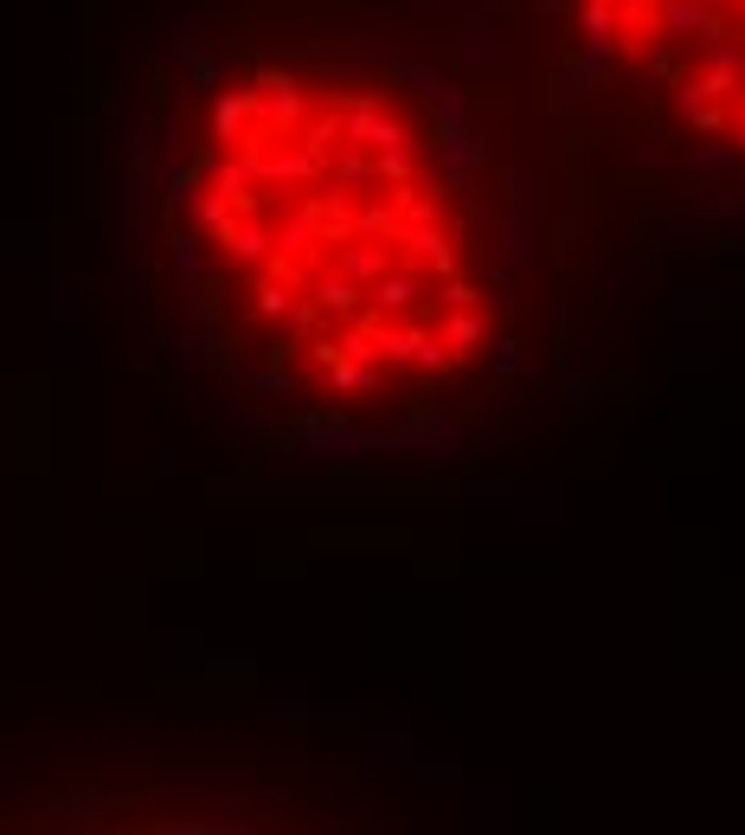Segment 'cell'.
Wrapping results in <instances>:
<instances>
[{
	"label": "cell",
	"mask_w": 745,
	"mask_h": 835,
	"mask_svg": "<svg viewBox=\"0 0 745 835\" xmlns=\"http://www.w3.org/2000/svg\"><path fill=\"white\" fill-rule=\"evenodd\" d=\"M194 207L258 353L309 386L406 392L475 353L470 238L406 97L251 71L219 97Z\"/></svg>",
	"instance_id": "obj_1"
},
{
	"label": "cell",
	"mask_w": 745,
	"mask_h": 835,
	"mask_svg": "<svg viewBox=\"0 0 745 835\" xmlns=\"http://www.w3.org/2000/svg\"><path fill=\"white\" fill-rule=\"evenodd\" d=\"M585 39L745 148V0H585Z\"/></svg>",
	"instance_id": "obj_2"
}]
</instances>
